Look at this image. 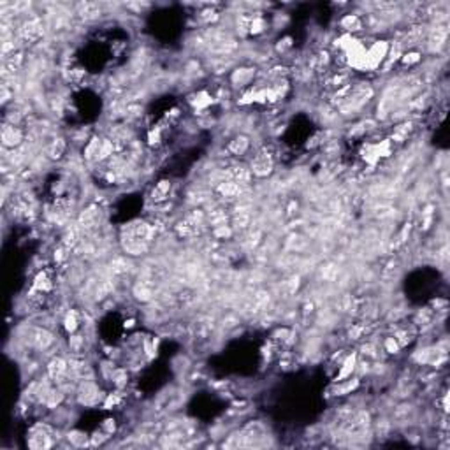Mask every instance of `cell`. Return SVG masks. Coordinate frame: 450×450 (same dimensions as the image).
<instances>
[{"label": "cell", "instance_id": "6da1fadb", "mask_svg": "<svg viewBox=\"0 0 450 450\" xmlns=\"http://www.w3.org/2000/svg\"><path fill=\"white\" fill-rule=\"evenodd\" d=\"M151 227L145 222L130 223L123 231V248L130 255H141L148 250L151 241Z\"/></svg>", "mask_w": 450, "mask_h": 450}, {"label": "cell", "instance_id": "7a4b0ae2", "mask_svg": "<svg viewBox=\"0 0 450 450\" xmlns=\"http://www.w3.org/2000/svg\"><path fill=\"white\" fill-rule=\"evenodd\" d=\"M275 169V162L269 153H258L255 155V158L252 160V167H250V172L255 174L257 178H266L269 176Z\"/></svg>", "mask_w": 450, "mask_h": 450}, {"label": "cell", "instance_id": "3957f363", "mask_svg": "<svg viewBox=\"0 0 450 450\" xmlns=\"http://www.w3.org/2000/svg\"><path fill=\"white\" fill-rule=\"evenodd\" d=\"M387 49H389V46L384 41H378V43L373 44L371 48L366 51V69H376L380 65L382 60L387 57Z\"/></svg>", "mask_w": 450, "mask_h": 450}, {"label": "cell", "instance_id": "277c9868", "mask_svg": "<svg viewBox=\"0 0 450 450\" xmlns=\"http://www.w3.org/2000/svg\"><path fill=\"white\" fill-rule=\"evenodd\" d=\"M23 141V134L21 130L11 123H4L2 127V145L4 148H16L20 143Z\"/></svg>", "mask_w": 450, "mask_h": 450}, {"label": "cell", "instance_id": "5b68a950", "mask_svg": "<svg viewBox=\"0 0 450 450\" xmlns=\"http://www.w3.org/2000/svg\"><path fill=\"white\" fill-rule=\"evenodd\" d=\"M79 401L83 403V405H95L99 401V389L93 384H90V382L83 384L81 389H79Z\"/></svg>", "mask_w": 450, "mask_h": 450}, {"label": "cell", "instance_id": "8992f818", "mask_svg": "<svg viewBox=\"0 0 450 450\" xmlns=\"http://www.w3.org/2000/svg\"><path fill=\"white\" fill-rule=\"evenodd\" d=\"M28 445H30L32 449H46V447L51 445V442L48 440V434H46V431H44L43 428H35Z\"/></svg>", "mask_w": 450, "mask_h": 450}, {"label": "cell", "instance_id": "52a82bcc", "mask_svg": "<svg viewBox=\"0 0 450 450\" xmlns=\"http://www.w3.org/2000/svg\"><path fill=\"white\" fill-rule=\"evenodd\" d=\"M48 373H49V376H51V378H55V380H60L62 376L67 373V363L64 361V359H60V357L53 359L51 363H49V366H48Z\"/></svg>", "mask_w": 450, "mask_h": 450}, {"label": "cell", "instance_id": "ba28073f", "mask_svg": "<svg viewBox=\"0 0 450 450\" xmlns=\"http://www.w3.org/2000/svg\"><path fill=\"white\" fill-rule=\"evenodd\" d=\"M248 148H250V141H248V137H245V136L234 137V139L231 141V145H229V151H231L232 155H245V153L248 151Z\"/></svg>", "mask_w": 450, "mask_h": 450}, {"label": "cell", "instance_id": "9c48e42d", "mask_svg": "<svg viewBox=\"0 0 450 450\" xmlns=\"http://www.w3.org/2000/svg\"><path fill=\"white\" fill-rule=\"evenodd\" d=\"M99 216H101V210H97V208H88L86 211H83V214H81V225L83 227H95L97 223H99Z\"/></svg>", "mask_w": 450, "mask_h": 450}, {"label": "cell", "instance_id": "30bf717a", "mask_svg": "<svg viewBox=\"0 0 450 450\" xmlns=\"http://www.w3.org/2000/svg\"><path fill=\"white\" fill-rule=\"evenodd\" d=\"M64 151H65V141L64 139H53L51 143H49L48 150H46V153H48L49 158H60L62 155H64Z\"/></svg>", "mask_w": 450, "mask_h": 450}, {"label": "cell", "instance_id": "8fae6325", "mask_svg": "<svg viewBox=\"0 0 450 450\" xmlns=\"http://www.w3.org/2000/svg\"><path fill=\"white\" fill-rule=\"evenodd\" d=\"M354 367H355V355H350V357H346L345 363L341 364L340 373L336 376V382H343L345 378H348L352 375V371H354Z\"/></svg>", "mask_w": 450, "mask_h": 450}, {"label": "cell", "instance_id": "7c38bea8", "mask_svg": "<svg viewBox=\"0 0 450 450\" xmlns=\"http://www.w3.org/2000/svg\"><path fill=\"white\" fill-rule=\"evenodd\" d=\"M218 192L222 193L223 197H227V199H234V197H237V193L241 192V187L236 181H225V183H222L218 187Z\"/></svg>", "mask_w": 450, "mask_h": 450}, {"label": "cell", "instance_id": "4fadbf2b", "mask_svg": "<svg viewBox=\"0 0 450 450\" xmlns=\"http://www.w3.org/2000/svg\"><path fill=\"white\" fill-rule=\"evenodd\" d=\"M169 190H171V183H169V181H160V183H158L157 187L153 188L151 199H153L155 202L164 201V199L167 197V193H169Z\"/></svg>", "mask_w": 450, "mask_h": 450}, {"label": "cell", "instance_id": "5bb4252c", "mask_svg": "<svg viewBox=\"0 0 450 450\" xmlns=\"http://www.w3.org/2000/svg\"><path fill=\"white\" fill-rule=\"evenodd\" d=\"M254 74H255V70H252V69H239V70H236V72H234V76H232V81H234V83H237L239 86H243V85L250 83V79L254 78Z\"/></svg>", "mask_w": 450, "mask_h": 450}, {"label": "cell", "instance_id": "9a60e30c", "mask_svg": "<svg viewBox=\"0 0 450 450\" xmlns=\"http://www.w3.org/2000/svg\"><path fill=\"white\" fill-rule=\"evenodd\" d=\"M341 26L343 28H346V30H359L361 26H363V23H361V20H359L355 14H348V16L343 18V21H341Z\"/></svg>", "mask_w": 450, "mask_h": 450}, {"label": "cell", "instance_id": "2e32d148", "mask_svg": "<svg viewBox=\"0 0 450 450\" xmlns=\"http://www.w3.org/2000/svg\"><path fill=\"white\" fill-rule=\"evenodd\" d=\"M34 343L39 348H46V346L51 343V334H49L48 331H35V336H34Z\"/></svg>", "mask_w": 450, "mask_h": 450}, {"label": "cell", "instance_id": "e0dca14e", "mask_svg": "<svg viewBox=\"0 0 450 450\" xmlns=\"http://www.w3.org/2000/svg\"><path fill=\"white\" fill-rule=\"evenodd\" d=\"M250 172L248 169H245V167H236V169L232 171V176H234V181H236L237 185H245L250 181Z\"/></svg>", "mask_w": 450, "mask_h": 450}, {"label": "cell", "instance_id": "ac0fdd59", "mask_svg": "<svg viewBox=\"0 0 450 450\" xmlns=\"http://www.w3.org/2000/svg\"><path fill=\"white\" fill-rule=\"evenodd\" d=\"M399 346L401 345H399V341L396 340V338H387V340H385V348H387L389 354H396L399 350Z\"/></svg>", "mask_w": 450, "mask_h": 450}, {"label": "cell", "instance_id": "d6986e66", "mask_svg": "<svg viewBox=\"0 0 450 450\" xmlns=\"http://www.w3.org/2000/svg\"><path fill=\"white\" fill-rule=\"evenodd\" d=\"M65 329L69 332H74L76 329H78V320H76V315L74 313H69L65 319Z\"/></svg>", "mask_w": 450, "mask_h": 450}, {"label": "cell", "instance_id": "ffe728a7", "mask_svg": "<svg viewBox=\"0 0 450 450\" xmlns=\"http://www.w3.org/2000/svg\"><path fill=\"white\" fill-rule=\"evenodd\" d=\"M417 60H419V55H417V53L405 55V58H403V62H405V64H411V62H417Z\"/></svg>", "mask_w": 450, "mask_h": 450}]
</instances>
